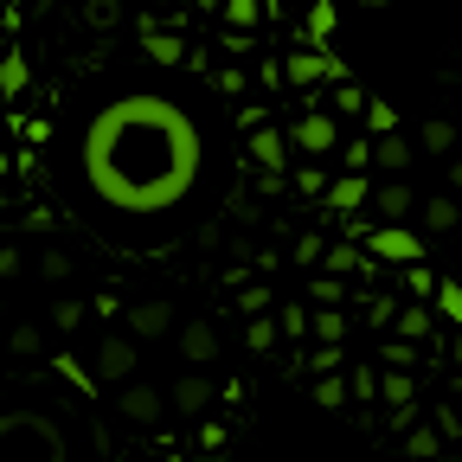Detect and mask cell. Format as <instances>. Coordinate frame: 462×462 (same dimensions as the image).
<instances>
[{"label": "cell", "mask_w": 462, "mask_h": 462, "mask_svg": "<svg viewBox=\"0 0 462 462\" xmlns=\"http://www.w3.org/2000/svg\"><path fill=\"white\" fill-rule=\"evenodd\" d=\"M84 180L109 212H129V218H167L180 212L199 187V167H206V135L199 123L154 90L135 97H116L90 116L84 129Z\"/></svg>", "instance_id": "obj_1"}, {"label": "cell", "mask_w": 462, "mask_h": 462, "mask_svg": "<svg viewBox=\"0 0 462 462\" xmlns=\"http://www.w3.org/2000/svg\"><path fill=\"white\" fill-rule=\"evenodd\" d=\"M282 78L309 90V84H340V78H346V65H340V58H334L328 45H309V51H296V58L282 65Z\"/></svg>", "instance_id": "obj_2"}, {"label": "cell", "mask_w": 462, "mask_h": 462, "mask_svg": "<svg viewBox=\"0 0 462 462\" xmlns=\"http://www.w3.org/2000/svg\"><path fill=\"white\" fill-rule=\"evenodd\" d=\"M366 251L385 257V263H424V238H418L411 225H379L373 238H366Z\"/></svg>", "instance_id": "obj_3"}, {"label": "cell", "mask_w": 462, "mask_h": 462, "mask_svg": "<svg viewBox=\"0 0 462 462\" xmlns=\"http://www.w3.org/2000/svg\"><path fill=\"white\" fill-rule=\"evenodd\" d=\"M289 142H296L302 154H328V148L340 142V123H334V116H328V109H309V116H302V123H296V129H289Z\"/></svg>", "instance_id": "obj_4"}, {"label": "cell", "mask_w": 462, "mask_h": 462, "mask_svg": "<svg viewBox=\"0 0 462 462\" xmlns=\"http://www.w3.org/2000/svg\"><path fill=\"white\" fill-rule=\"evenodd\" d=\"M328 212H360V206H373V193H366V180H360V167H346L340 180H328Z\"/></svg>", "instance_id": "obj_5"}, {"label": "cell", "mask_w": 462, "mask_h": 462, "mask_svg": "<svg viewBox=\"0 0 462 462\" xmlns=\"http://www.w3.org/2000/svg\"><path fill=\"white\" fill-rule=\"evenodd\" d=\"M251 161H257L263 173H282V167H289V135H282V129H251Z\"/></svg>", "instance_id": "obj_6"}, {"label": "cell", "mask_w": 462, "mask_h": 462, "mask_svg": "<svg viewBox=\"0 0 462 462\" xmlns=\"http://www.w3.org/2000/svg\"><path fill=\"white\" fill-rule=\"evenodd\" d=\"M97 373H103V379H129V373H135V340L109 334V340L97 346Z\"/></svg>", "instance_id": "obj_7"}, {"label": "cell", "mask_w": 462, "mask_h": 462, "mask_svg": "<svg viewBox=\"0 0 462 462\" xmlns=\"http://www.w3.org/2000/svg\"><path fill=\"white\" fill-rule=\"evenodd\" d=\"M373 212H379L385 225H404V218L418 212V199H411V187H404V180H392V187H379V193H373Z\"/></svg>", "instance_id": "obj_8"}, {"label": "cell", "mask_w": 462, "mask_h": 462, "mask_svg": "<svg viewBox=\"0 0 462 462\" xmlns=\"http://www.w3.org/2000/svg\"><path fill=\"white\" fill-rule=\"evenodd\" d=\"M142 51L154 65H187V39L180 32H161V26H142Z\"/></svg>", "instance_id": "obj_9"}, {"label": "cell", "mask_w": 462, "mask_h": 462, "mask_svg": "<svg viewBox=\"0 0 462 462\" xmlns=\"http://www.w3.org/2000/svg\"><path fill=\"white\" fill-rule=\"evenodd\" d=\"M404 161H411V148H404V135H398V129H392V135H373V167L404 173Z\"/></svg>", "instance_id": "obj_10"}, {"label": "cell", "mask_w": 462, "mask_h": 462, "mask_svg": "<svg viewBox=\"0 0 462 462\" xmlns=\"http://www.w3.org/2000/svg\"><path fill=\"white\" fill-rule=\"evenodd\" d=\"M123 411L148 424V418H161V411H167V398H161L154 385H148V392H142V385H129V392H123Z\"/></svg>", "instance_id": "obj_11"}, {"label": "cell", "mask_w": 462, "mask_h": 462, "mask_svg": "<svg viewBox=\"0 0 462 462\" xmlns=\"http://www.w3.org/2000/svg\"><path fill=\"white\" fill-rule=\"evenodd\" d=\"M167 315H173L167 302H142V309H129V328L148 334V340H161V334H167Z\"/></svg>", "instance_id": "obj_12"}, {"label": "cell", "mask_w": 462, "mask_h": 462, "mask_svg": "<svg viewBox=\"0 0 462 462\" xmlns=\"http://www.w3.org/2000/svg\"><path fill=\"white\" fill-rule=\"evenodd\" d=\"M180 346H187V360H199V366H206V360H218V334H212L206 321H193V328L180 334Z\"/></svg>", "instance_id": "obj_13"}, {"label": "cell", "mask_w": 462, "mask_h": 462, "mask_svg": "<svg viewBox=\"0 0 462 462\" xmlns=\"http://www.w3.org/2000/svg\"><path fill=\"white\" fill-rule=\"evenodd\" d=\"M32 84V71H26V58L20 51H7V58H0V97H20Z\"/></svg>", "instance_id": "obj_14"}, {"label": "cell", "mask_w": 462, "mask_h": 462, "mask_svg": "<svg viewBox=\"0 0 462 462\" xmlns=\"http://www.w3.org/2000/svg\"><path fill=\"white\" fill-rule=\"evenodd\" d=\"M206 379H180V385H173V411H187V418H199L206 411Z\"/></svg>", "instance_id": "obj_15"}, {"label": "cell", "mask_w": 462, "mask_h": 462, "mask_svg": "<svg viewBox=\"0 0 462 462\" xmlns=\"http://www.w3.org/2000/svg\"><path fill=\"white\" fill-rule=\"evenodd\" d=\"M321 270H334V276H354V270H366V257H360V245H334V251L321 257Z\"/></svg>", "instance_id": "obj_16"}, {"label": "cell", "mask_w": 462, "mask_h": 462, "mask_svg": "<svg viewBox=\"0 0 462 462\" xmlns=\"http://www.w3.org/2000/svg\"><path fill=\"white\" fill-rule=\"evenodd\" d=\"M379 398L398 404V411H411V373H385V379H379Z\"/></svg>", "instance_id": "obj_17"}, {"label": "cell", "mask_w": 462, "mask_h": 462, "mask_svg": "<svg viewBox=\"0 0 462 462\" xmlns=\"http://www.w3.org/2000/svg\"><path fill=\"white\" fill-rule=\"evenodd\" d=\"M315 340H346V315H340L334 302L315 309Z\"/></svg>", "instance_id": "obj_18"}, {"label": "cell", "mask_w": 462, "mask_h": 462, "mask_svg": "<svg viewBox=\"0 0 462 462\" xmlns=\"http://www.w3.org/2000/svg\"><path fill=\"white\" fill-rule=\"evenodd\" d=\"M328 32H334V0H309V39L328 45Z\"/></svg>", "instance_id": "obj_19"}, {"label": "cell", "mask_w": 462, "mask_h": 462, "mask_svg": "<svg viewBox=\"0 0 462 462\" xmlns=\"http://www.w3.org/2000/svg\"><path fill=\"white\" fill-rule=\"evenodd\" d=\"M418 212H424V231H449L456 225V199H424Z\"/></svg>", "instance_id": "obj_20"}, {"label": "cell", "mask_w": 462, "mask_h": 462, "mask_svg": "<svg viewBox=\"0 0 462 462\" xmlns=\"http://www.w3.org/2000/svg\"><path fill=\"white\" fill-rule=\"evenodd\" d=\"M263 7H270V0H225V20H231V26H257Z\"/></svg>", "instance_id": "obj_21"}, {"label": "cell", "mask_w": 462, "mask_h": 462, "mask_svg": "<svg viewBox=\"0 0 462 462\" xmlns=\"http://www.w3.org/2000/svg\"><path fill=\"white\" fill-rule=\"evenodd\" d=\"M430 302H437V315H449V321L462 328V282H437V296H430Z\"/></svg>", "instance_id": "obj_22"}, {"label": "cell", "mask_w": 462, "mask_h": 462, "mask_svg": "<svg viewBox=\"0 0 462 462\" xmlns=\"http://www.w3.org/2000/svg\"><path fill=\"white\" fill-rule=\"evenodd\" d=\"M404 449H411V456H437V449H443V424H437V430H424V424H418L411 437H404Z\"/></svg>", "instance_id": "obj_23"}, {"label": "cell", "mask_w": 462, "mask_h": 462, "mask_svg": "<svg viewBox=\"0 0 462 462\" xmlns=\"http://www.w3.org/2000/svg\"><path fill=\"white\" fill-rule=\"evenodd\" d=\"M424 148H430V154H449V148H456V129L443 123V116H437V123H424Z\"/></svg>", "instance_id": "obj_24"}, {"label": "cell", "mask_w": 462, "mask_h": 462, "mask_svg": "<svg viewBox=\"0 0 462 462\" xmlns=\"http://www.w3.org/2000/svg\"><path fill=\"white\" fill-rule=\"evenodd\" d=\"M366 129H373V135H392V129H398V109H392V103H366Z\"/></svg>", "instance_id": "obj_25"}, {"label": "cell", "mask_w": 462, "mask_h": 462, "mask_svg": "<svg viewBox=\"0 0 462 462\" xmlns=\"http://www.w3.org/2000/svg\"><path fill=\"white\" fill-rule=\"evenodd\" d=\"M276 321H282V334H289V340L315 334V315H302V309H276Z\"/></svg>", "instance_id": "obj_26"}, {"label": "cell", "mask_w": 462, "mask_h": 462, "mask_svg": "<svg viewBox=\"0 0 462 462\" xmlns=\"http://www.w3.org/2000/svg\"><path fill=\"white\" fill-rule=\"evenodd\" d=\"M315 398L328 404V411H340V404H346V385H340L334 373H321V385H315Z\"/></svg>", "instance_id": "obj_27"}, {"label": "cell", "mask_w": 462, "mask_h": 462, "mask_svg": "<svg viewBox=\"0 0 462 462\" xmlns=\"http://www.w3.org/2000/svg\"><path fill=\"white\" fill-rule=\"evenodd\" d=\"M334 109H340V116H366V97H360L354 84H340V90H334Z\"/></svg>", "instance_id": "obj_28"}, {"label": "cell", "mask_w": 462, "mask_h": 462, "mask_svg": "<svg viewBox=\"0 0 462 462\" xmlns=\"http://www.w3.org/2000/svg\"><path fill=\"white\" fill-rule=\"evenodd\" d=\"M404 282H411V289H418V296H437V276H430L424 263H404Z\"/></svg>", "instance_id": "obj_29"}, {"label": "cell", "mask_w": 462, "mask_h": 462, "mask_svg": "<svg viewBox=\"0 0 462 462\" xmlns=\"http://www.w3.org/2000/svg\"><path fill=\"white\" fill-rule=\"evenodd\" d=\"M340 366V340H321V354L309 360V373H334Z\"/></svg>", "instance_id": "obj_30"}, {"label": "cell", "mask_w": 462, "mask_h": 462, "mask_svg": "<svg viewBox=\"0 0 462 462\" xmlns=\"http://www.w3.org/2000/svg\"><path fill=\"white\" fill-rule=\"evenodd\" d=\"M296 187H302V193H315V199H321V193H328V173H321V167H302V173H296Z\"/></svg>", "instance_id": "obj_31"}, {"label": "cell", "mask_w": 462, "mask_h": 462, "mask_svg": "<svg viewBox=\"0 0 462 462\" xmlns=\"http://www.w3.org/2000/svg\"><path fill=\"white\" fill-rule=\"evenodd\" d=\"M58 366H65V379H71V385H78V392H97V379H90V373H84V366H78V360H58Z\"/></svg>", "instance_id": "obj_32"}, {"label": "cell", "mask_w": 462, "mask_h": 462, "mask_svg": "<svg viewBox=\"0 0 462 462\" xmlns=\"http://www.w3.org/2000/svg\"><path fill=\"white\" fill-rule=\"evenodd\" d=\"M321 257H328L321 238H302V245H296V263H321Z\"/></svg>", "instance_id": "obj_33"}, {"label": "cell", "mask_w": 462, "mask_h": 462, "mask_svg": "<svg viewBox=\"0 0 462 462\" xmlns=\"http://www.w3.org/2000/svg\"><path fill=\"white\" fill-rule=\"evenodd\" d=\"M354 392H360V398H379V373L360 366V373H354Z\"/></svg>", "instance_id": "obj_34"}, {"label": "cell", "mask_w": 462, "mask_h": 462, "mask_svg": "<svg viewBox=\"0 0 462 462\" xmlns=\"http://www.w3.org/2000/svg\"><path fill=\"white\" fill-rule=\"evenodd\" d=\"M346 167H373V142H346Z\"/></svg>", "instance_id": "obj_35"}, {"label": "cell", "mask_w": 462, "mask_h": 462, "mask_svg": "<svg viewBox=\"0 0 462 462\" xmlns=\"http://www.w3.org/2000/svg\"><path fill=\"white\" fill-rule=\"evenodd\" d=\"M315 296H321V302H340V276H334V270H328V276L315 282Z\"/></svg>", "instance_id": "obj_36"}, {"label": "cell", "mask_w": 462, "mask_h": 462, "mask_svg": "<svg viewBox=\"0 0 462 462\" xmlns=\"http://www.w3.org/2000/svg\"><path fill=\"white\" fill-rule=\"evenodd\" d=\"M430 328V309H404V334H424Z\"/></svg>", "instance_id": "obj_37"}, {"label": "cell", "mask_w": 462, "mask_h": 462, "mask_svg": "<svg viewBox=\"0 0 462 462\" xmlns=\"http://www.w3.org/2000/svg\"><path fill=\"white\" fill-rule=\"evenodd\" d=\"M449 167H456V187H462V161H449Z\"/></svg>", "instance_id": "obj_38"}, {"label": "cell", "mask_w": 462, "mask_h": 462, "mask_svg": "<svg viewBox=\"0 0 462 462\" xmlns=\"http://www.w3.org/2000/svg\"><path fill=\"white\" fill-rule=\"evenodd\" d=\"M456 360H462V328H456Z\"/></svg>", "instance_id": "obj_39"}, {"label": "cell", "mask_w": 462, "mask_h": 462, "mask_svg": "<svg viewBox=\"0 0 462 462\" xmlns=\"http://www.w3.org/2000/svg\"><path fill=\"white\" fill-rule=\"evenodd\" d=\"M456 462H462V456H456Z\"/></svg>", "instance_id": "obj_40"}]
</instances>
